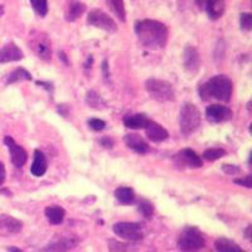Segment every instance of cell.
<instances>
[{
	"label": "cell",
	"mask_w": 252,
	"mask_h": 252,
	"mask_svg": "<svg viewBox=\"0 0 252 252\" xmlns=\"http://www.w3.org/2000/svg\"><path fill=\"white\" fill-rule=\"evenodd\" d=\"M135 33L141 46L152 51L164 48L169 34L165 24L154 19L138 20L135 23Z\"/></svg>",
	"instance_id": "6da1fadb"
},
{
	"label": "cell",
	"mask_w": 252,
	"mask_h": 252,
	"mask_svg": "<svg viewBox=\"0 0 252 252\" xmlns=\"http://www.w3.org/2000/svg\"><path fill=\"white\" fill-rule=\"evenodd\" d=\"M232 81L227 76L218 75L207 81L199 87V96L202 100L216 98L222 102H227L232 96Z\"/></svg>",
	"instance_id": "7a4b0ae2"
},
{
	"label": "cell",
	"mask_w": 252,
	"mask_h": 252,
	"mask_svg": "<svg viewBox=\"0 0 252 252\" xmlns=\"http://www.w3.org/2000/svg\"><path fill=\"white\" fill-rule=\"evenodd\" d=\"M145 89L150 94V97L159 102H168V101H173L175 98L174 87L168 81L150 78L145 82Z\"/></svg>",
	"instance_id": "3957f363"
},
{
	"label": "cell",
	"mask_w": 252,
	"mask_h": 252,
	"mask_svg": "<svg viewBox=\"0 0 252 252\" xmlns=\"http://www.w3.org/2000/svg\"><path fill=\"white\" fill-rule=\"evenodd\" d=\"M206 245L203 235L197 227H186L178 238V247L184 252H194Z\"/></svg>",
	"instance_id": "277c9868"
},
{
	"label": "cell",
	"mask_w": 252,
	"mask_h": 252,
	"mask_svg": "<svg viewBox=\"0 0 252 252\" xmlns=\"http://www.w3.org/2000/svg\"><path fill=\"white\" fill-rule=\"evenodd\" d=\"M201 125V112L193 103H186L181 110L179 126L183 135H190Z\"/></svg>",
	"instance_id": "5b68a950"
},
{
	"label": "cell",
	"mask_w": 252,
	"mask_h": 252,
	"mask_svg": "<svg viewBox=\"0 0 252 252\" xmlns=\"http://www.w3.org/2000/svg\"><path fill=\"white\" fill-rule=\"evenodd\" d=\"M29 47L33 49L38 58L49 61L52 58L51 40L44 32L33 31L29 34Z\"/></svg>",
	"instance_id": "8992f818"
},
{
	"label": "cell",
	"mask_w": 252,
	"mask_h": 252,
	"mask_svg": "<svg viewBox=\"0 0 252 252\" xmlns=\"http://www.w3.org/2000/svg\"><path fill=\"white\" fill-rule=\"evenodd\" d=\"M87 23L98 29H103L109 33H114V32L118 31V26L115 23V20L100 9H94L89 13Z\"/></svg>",
	"instance_id": "52a82bcc"
},
{
	"label": "cell",
	"mask_w": 252,
	"mask_h": 252,
	"mask_svg": "<svg viewBox=\"0 0 252 252\" xmlns=\"http://www.w3.org/2000/svg\"><path fill=\"white\" fill-rule=\"evenodd\" d=\"M80 244V238L77 236H61L51 241L46 246L44 251L47 252H68L76 249Z\"/></svg>",
	"instance_id": "ba28073f"
},
{
	"label": "cell",
	"mask_w": 252,
	"mask_h": 252,
	"mask_svg": "<svg viewBox=\"0 0 252 252\" xmlns=\"http://www.w3.org/2000/svg\"><path fill=\"white\" fill-rule=\"evenodd\" d=\"M114 232L119 237L129 241H138L143 238L141 227L138 223H130V222H120L114 226Z\"/></svg>",
	"instance_id": "9c48e42d"
},
{
	"label": "cell",
	"mask_w": 252,
	"mask_h": 252,
	"mask_svg": "<svg viewBox=\"0 0 252 252\" xmlns=\"http://www.w3.org/2000/svg\"><path fill=\"white\" fill-rule=\"evenodd\" d=\"M175 164L178 166H188V168H201L203 165L202 159L198 157L197 153L192 149H184L178 153L174 158Z\"/></svg>",
	"instance_id": "30bf717a"
},
{
	"label": "cell",
	"mask_w": 252,
	"mask_h": 252,
	"mask_svg": "<svg viewBox=\"0 0 252 252\" xmlns=\"http://www.w3.org/2000/svg\"><path fill=\"white\" fill-rule=\"evenodd\" d=\"M4 143L8 146L9 153H10V158H12V163L14 164L17 168L23 166L24 164L27 163V159H28V155H27L26 150H24L20 145H18L14 141V139L10 138V136H5Z\"/></svg>",
	"instance_id": "8fae6325"
},
{
	"label": "cell",
	"mask_w": 252,
	"mask_h": 252,
	"mask_svg": "<svg viewBox=\"0 0 252 252\" xmlns=\"http://www.w3.org/2000/svg\"><path fill=\"white\" fill-rule=\"evenodd\" d=\"M183 64L189 75L194 76L201 67V58L199 53L194 47H187L183 53Z\"/></svg>",
	"instance_id": "7c38bea8"
},
{
	"label": "cell",
	"mask_w": 252,
	"mask_h": 252,
	"mask_svg": "<svg viewBox=\"0 0 252 252\" xmlns=\"http://www.w3.org/2000/svg\"><path fill=\"white\" fill-rule=\"evenodd\" d=\"M207 120L211 123H223V121L229 120L233 116V112L226 106L222 105H211L206 110Z\"/></svg>",
	"instance_id": "4fadbf2b"
},
{
	"label": "cell",
	"mask_w": 252,
	"mask_h": 252,
	"mask_svg": "<svg viewBox=\"0 0 252 252\" xmlns=\"http://www.w3.org/2000/svg\"><path fill=\"white\" fill-rule=\"evenodd\" d=\"M23 52L20 51L19 47L15 43H8L0 49V62L8 63L14 62V61L23 60Z\"/></svg>",
	"instance_id": "5bb4252c"
},
{
	"label": "cell",
	"mask_w": 252,
	"mask_h": 252,
	"mask_svg": "<svg viewBox=\"0 0 252 252\" xmlns=\"http://www.w3.org/2000/svg\"><path fill=\"white\" fill-rule=\"evenodd\" d=\"M145 132L146 136L149 138V140L154 141V143H160L168 139L169 134L164 129L163 126L159 125V124L154 123V121H149L148 125L145 126Z\"/></svg>",
	"instance_id": "9a60e30c"
},
{
	"label": "cell",
	"mask_w": 252,
	"mask_h": 252,
	"mask_svg": "<svg viewBox=\"0 0 252 252\" xmlns=\"http://www.w3.org/2000/svg\"><path fill=\"white\" fill-rule=\"evenodd\" d=\"M124 141L127 145V148L132 149L134 152L139 153V154H145L149 152V145L141 138L140 135L138 134H127L124 138Z\"/></svg>",
	"instance_id": "2e32d148"
},
{
	"label": "cell",
	"mask_w": 252,
	"mask_h": 252,
	"mask_svg": "<svg viewBox=\"0 0 252 252\" xmlns=\"http://www.w3.org/2000/svg\"><path fill=\"white\" fill-rule=\"evenodd\" d=\"M206 10L209 19H220L226 9V0H206Z\"/></svg>",
	"instance_id": "e0dca14e"
},
{
	"label": "cell",
	"mask_w": 252,
	"mask_h": 252,
	"mask_svg": "<svg viewBox=\"0 0 252 252\" xmlns=\"http://www.w3.org/2000/svg\"><path fill=\"white\" fill-rule=\"evenodd\" d=\"M47 166H48V163H47L46 155L40 152V150H35L34 160H33V164H32L31 168L32 174L34 175V177H42L47 172Z\"/></svg>",
	"instance_id": "ac0fdd59"
},
{
	"label": "cell",
	"mask_w": 252,
	"mask_h": 252,
	"mask_svg": "<svg viewBox=\"0 0 252 252\" xmlns=\"http://www.w3.org/2000/svg\"><path fill=\"white\" fill-rule=\"evenodd\" d=\"M86 12V5L77 0H72L71 3L67 5L66 12H64V18L67 22H75L77 20L83 13Z\"/></svg>",
	"instance_id": "d6986e66"
},
{
	"label": "cell",
	"mask_w": 252,
	"mask_h": 252,
	"mask_svg": "<svg viewBox=\"0 0 252 252\" xmlns=\"http://www.w3.org/2000/svg\"><path fill=\"white\" fill-rule=\"evenodd\" d=\"M22 228H23V223L17 218L8 215L0 216V229H4V231L12 233H18L22 231Z\"/></svg>",
	"instance_id": "ffe728a7"
},
{
	"label": "cell",
	"mask_w": 252,
	"mask_h": 252,
	"mask_svg": "<svg viewBox=\"0 0 252 252\" xmlns=\"http://www.w3.org/2000/svg\"><path fill=\"white\" fill-rule=\"evenodd\" d=\"M149 119L146 118L144 114H135V115H127L124 119V124L126 127L129 129H145V126L149 123Z\"/></svg>",
	"instance_id": "44dd1931"
},
{
	"label": "cell",
	"mask_w": 252,
	"mask_h": 252,
	"mask_svg": "<svg viewBox=\"0 0 252 252\" xmlns=\"http://www.w3.org/2000/svg\"><path fill=\"white\" fill-rule=\"evenodd\" d=\"M44 213H46V217L49 220V223L52 224H61L64 220V216H66L64 209L60 206L47 207Z\"/></svg>",
	"instance_id": "7402d4cb"
},
{
	"label": "cell",
	"mask_w": 252,
	"mask_h": 252,
	"mask_svg": "<svg viewBox=\"0 0 252 252\" xmlns=\"http://www.w3.org/2000/svg\"><path fill=\"white\" fill-rule=\"evenodd\" d=\"M215 247L217 252H246L244 250H241L236 242L224 237L218 238L215 242Z\"/></svg>",
	"instance_id": "603a6c76"
},
{
	"label": "cell",
	"mask_w": 252,
	"mask_h": 252,
	"mask_svg": "<svg viewBox=\"0 0 252 252\" xmlns=\"http://www.w3.org/2000/svg\"><path fill=\"white\" fill-rule=\"evenodd\" d=\"M115 197L123 204H130L135 201V193L129 187H120L115 190Z\"/></svg>",
	"instance_id": "cb8c5ba5"
},
{
	"label": "cell",
	"mask_w": 252,
	"mask_h": 252,
	"mask_svg": "<svg viewBox=\"0 0 252 252\" xmlns=\"http://www.w3.org/2000/svg\"><path fill=\"white\" fill-rule=\"evenodd\" d=\"M107 5L111 9L112 13H114L121 22H125L126 20V9H125V3L124 0H106Z\"/></svg>",
	"instance_id": "d4e9b609"
},
{
	"label": "cell",
	"mask_w": 252,
	"mask_h": 252,
	"mask_svg": "<svg viewBox=\"0 0 252 252\" xmlns=\"http://www.w3.org/2000/svg\"><path fill=\"white\" fill-rule=\"evenodd\" d=\"M23 80H32V76L27 69L24 68H17L13 72H10L5 78V83L9 85V83H14L18 82V81H23Z\"/></svg>",
	"instance_id": "484cf974"
},
{
	"label": "cell",
	"mask_w": 252,
	"mask_h": 252,
	"mask_svg": "<svg viewBox=\"0 0 252 252\" xmlns=\"http://www.w3.org/2000/svg\"><path fill=\"white\" fill-rule=\"evenodd\" d=\"M87 103H89L91 107L97 110H101L106 106V103H105V101L101 98L100 94L94 91H90L89 94H87Z\"/></svg>",
	"instance_id": "4316f807"
},
{
	"label": "cell",
	"mask_w": 252,
	"mask_h": 252,
	"mask_svg": "<svg viewBox=\"0 0 252 252\" xmlns=\"http://www.w3.org/2000/svg\"><path fill=\"white\" fill-rule=\"evenodd\" d=\"M31 5L39 17H46L48 13V0H31Z\"/></svg>",
	"instance_id": "83f0119b"
},
{
	"label": "cell",
	"mask_w": 252,
	"mask_h": 252,
	"mask_svg": "<svg viewBox=\"0 0 252 252\" xmlns=\"http://www.w3.org/2000/svg\"><path fill=\"white\" fill-rule=\"evenodd\" d=\"M223 155H226V150L223 149H208L204 152L203 158L208 161H215L218 160V159L223 157Z\"/></svg>",
	"instance_id": "f1b7e54d"
},
{
	"label": "cell",
	"mask_w": 252,
	"mask_h": 252,
	"mask_svg": "<svg viewBox=\"0 0 252 252\" xmlns=\"http://www.w3.org/2000/svg\"><path fill=\"white\" fill-rule=\"evenodd\" d=\"M241 29L245 32H250L252 29V14L251 13H241L240 14Z\"/></svg>",
	"instance_id": "f546056e"
},
{
	"label": "cell",
	"mask_w": 252,
	"mask_h": 252,
	"mask_svg": "<svg viewBox=\"0 0 252 252\" xmlns=\"http://www.w3.org/2000/svg\"><path fill=\"white\" fill-rule=\"evenodd\" d=\"M139 211L145 218H152L153 213H154V207L149 202H141L139 204Z\"/></svg>",
	"instance_id": "4dcf8cb0"
},
{
	"label": "cell",
	"mask_w": 252,
	"mask_h": 252,
	"mask_svg": "<svg viewBox=\"0 0 252 252\" xmlns=\"http://www.w3.org/2000/svg\"><path fill=\"white\" fill-rule=\"evenodd\" d=\"M109 250L110 252H125L127 250V245L116 240H111L109 242Z\"/></svg>",
	"instance_id": "1f68e13d"
},
{
	"label": "cell",
	"mask_w": 252,
	"mask_h": 252,
	"mask_svg": "<svg viewBox=\"0 0 252 252\" xmlns=\"http://www.w3.org/2000/svg\"><path fill=\"white\" fill-rule=\"evenodd\" d=\"M89 126L94 131H101V130L105 129L106 123L103 120H100V119H91V120H89Z\"/></svg>",
	"instance_id": "d6a6232c"
},
{
	"label": "cell",
	"mask_w": 252,
	"mask_h": 252,
	"mask_svg": "<svg viewBox=\"0 0 252 252\" xmlns=\"http://www.w3.org/2000/svg\"><path fill=\"white\" fill-rule=\"evenodd\" d=\"M236 184H240L242 187H246V188H251L252 187V178L251 175H246L245 178H241V179H235Z\"/></svg>",
	"instance_id": "836d02e7"
},
{
	"label": "cell",
	"mask_w": 252,
	"mask_h": 252,
	"mask_svg": "<svg viewBox=\"0 0 252 252\" xmlns=\"http://www.w3.org/2000/svg\"><path fill=\"white\" fill-rule=\"evenodd\" d=\"M222 169H223L224 173H227V174L229 175H235L237 174V173H240V168L236 165H228V164H224V165H222Z\"/></svg>",
	"instance_id": "e575fe53"
},
{
	"label": "cell",
	"mask_w": 252,
	"mask_h": 252,
	"mask_svg": "<svg viewBox=\"0 0 252 252\" xmlns=\"http://www.w3.org/2000/svg\"><path fill=\"white\" fill-rule=\"evenodd\" d=\"M5 166H4L3 163H0V186L4 183V181H5Z\"/></svg>",
	"instance_id": "d590c367"
},
{
	"label": "cell",
	"mask_w": 252,
	"mask_h": 252,
	"mask_svg": "<svg viewBox=\"0 0 252 252\" xmlns=\"http://www.w3.org/2000/svg\"><path fill=\"white\" fill-rule=\"evenodd\" d=\"M100 143L102 144L105 148H112V145H114V141H112L111 139H109V138H103L102 140L100 141Z\"/></svg>",
	"instance_id": "8d00e7d4"
},
{
	"label": "cell",
	"mask_w": 252,
	"mask_h": 252,
	"mask_svg": "<svg viewBox=\"0 0 252 252\" xmlns=\"http://www.w3.org/2000/svg\"><path fill=\"white\" fill-rule=\"evenodd\" d=\"M195 1V4H197L198 6H199V8H202V6L204 5V4H206V0H194Z\"/></svg>",
	"instance_id": "74e56055"
},
{
	"label": "cell",
	"mask_w": 252,
	"mask_h": 252,
	"mask_svg": "<svg viewBox=\"0 0 252 252\" xmlns=\"http://www.w3.org/2000/svg\"><path fill=\"white\" fill-rule=\"evenodd\" d=\"M103 72H105V77H107L109 76V73H107V61L103 62Z\"/></svg>",
	"instance_id": "f35d334b"
},
{
	"label": "cell",
	"mask_w": 252,
	"mask_h": 252,
	"mask_svg": "<svg viewBox=\"0 0 252 252\" xmlns=\"http://www.w3.org/2000/svg\"><path fill=\"white\" fill-rule=\"evenodd\" d=\"M251 228L252 227L249 226L247 227V231H246V238H249V240L251 238Z\"/></svg>",
	"instance_id": "ab89813d"
},
{
	"label": "cell",
	"mask_w": 252,
	"mask_h": 252,
	"mask_svg": "<svg viewBox=\"0 0 252 252\" xmlns=\"http://www.w3.org/2000/svg\"><path fill=\"white\" fill-rule=\"evenodd\" d=\"M9 252H23V251L19 249H17V247H10V249H9Z\"/></svg>",
	"instance_id": "60d3db41"
},
{
	"label": "cell",
	"mask_w": 252,
	"mask_h": 252,
	"mask_svg": "<svg viewBox=\"0 0 252 252\" xmlns=\"http://www.w3.org/2000/svg\"><path fill=\"white\" fill-rule=\"evenodd\" d=\"M3 14H4V5H1V4H0V17H1Z\"/></svg>",
	"instance_id": "b9f144b4"
}]
</instances>
